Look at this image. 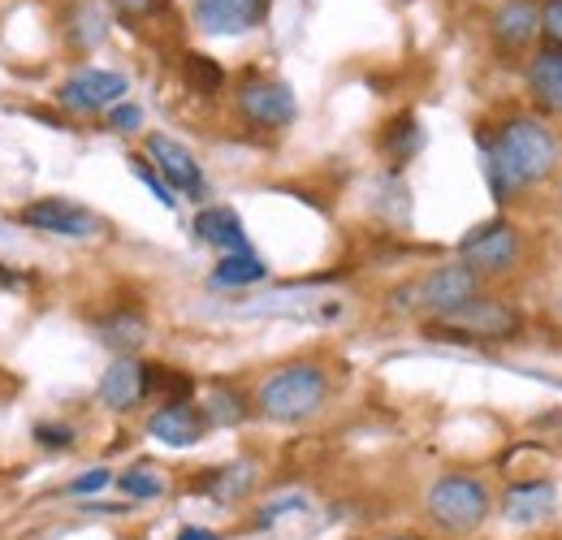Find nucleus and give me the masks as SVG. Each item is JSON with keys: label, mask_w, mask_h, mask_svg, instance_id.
<instances>
[{"label": "nucleus", "mask_w": 562, "mask_h": 540, "mask_svg": "<svg viewBox=\"0 0 562 540\" xmlns=\"http://www.w3.org/2000/svg\"><path fill=\"white\" fill-rule=\"evenodd\" d=\"M476 147H481L485 182L502 207L562 169L559 131L537 113H515L497 131H476Z\"/></svg>", "instance_id": "obj_1"}, {"label": "nucleus", "mask_w": 562, "mask_h": 540, "mask_svg": "<svg viewBox=\"0 0 562 540\" xmlns=\"http://www.w3.org/2000/svg\"><path fill=\"white\" fill-rule=\"evenodd\" d=\"M329 394H334L329 368L316 363V359H294V363L273 368L256 385L251 403H256V415L269 419V424H307L312 415L325 410Z\"/></svg>", "instance_id": "obj_2"}, {"label": "nucleus", "mask_w": 562, "mask_h": 540, "mask_svg": "<svg viewBox=\"0 0 562 540\" xmlns=\"http://www.w3.org/2000/svg\"><path fill=\"white\" fill-rule=\"evenodd\" d=\"M497 510L493 488L472 472H446L437 475L424 493V519L446 532V537H472L490 524V515Z\"/></svg>", "instance_id": "obj_3"}, {"label": "nucleus", "mask_w": 562, "mask_h": 540, "mask_svg": "<svg viewBox=\"0 0 562 540\" xmlns=\"http://www.w3.org/2000/svg\"><path fill=\"white\" fill-rule=\"evenodd\" d=\"M481 294H485V281L468 269L463 260H454V265H437L424 277H416L412 285L394 290V307L398 312H424L428 320H446V316L463 312Z\"/></svg>", "instance_id": "obj_4"}, {"label": "nucleus", "mask_w": 562, "mask_h": 540, "mask_svg": "<svg viewBox=\"0 0 562 540\" xmlns=\"http://www.w3.org/2000/svg\"><path fill=\"white\" fill-rule=\"evenodd\" d=\"M459 260L476 272L481 281H497L524 265V229L510 216H493L481 221L476 229H468L459 238Z\"/></svg>", "instance_id": "obj_5"}, {"label": "nucleus", "mask_w": 562, "mask_h": 540, "mask_svg": "<svg viewBox=\"0 0 562 540\" xmlns=\"http://www.w3.org/2000/svg\"><path fill=\"white\" fill-rule=\"evenodd\" d=\"M234 113H238L243 126L278 135V131L294 126L299 100H294V87L273 78V74H243L238 87H234Z\"/></svg>", "instance_id": "obj_6"}, {"label": "nucleus", "mask_w": 562, "mask_h": 540, "mask_svg": "<svg viewBox=\"0 0 562 540\" xmlns=\"http://www.w3.org/2000/svg\"><path fill=\"white\" fill-rule=\"evenodd\" d=\"M424 329L432 338H450V341H510L524 334V316L506 299L481 294L463 312H454L446 320H428Z\"/></svg>", "instance_id": "obj_7"}, {"label": "nucleus", "mask_w": 562, "mask_h": 540, "mask_svg": "<svg viewBox=\"0 0 562 540\" xmlns=\"http://www.w3.org/2000/svg\"><path fill=\"white\" fill-rule=\"evenodd\" d=\"M143 156L151 160V169L169 182V191L173 195H187V200L204 203L209 200V178H204V169H200V160H195V151L182 143V138L173 135H147L143 138Z\"/></svg>", "instance_id": "obj_8"}, {"label": "nucleus", "mask_w": 562, "mask_h": 540, "mask_svg": "<svg viewBox=\"0 0 562 540\" xmlns=\"http://www.w3.org/2000/svg\"><path fill=\"white\" fill-rule=\"evenodd\" d=\"M131 91V78L117 74V69H100V66H82L74 69L70 78L57 87V104L66 113L78 117H91V113H109L113 104H122Z\"/></svg>", "instance_id": "obj_9"}, {"label": "nucleus", "mask_w": 562, "mask_h": 540, "mask_svg": "<svg viewBox=\"0 0 562 540\" xmlns=\"http://www.w3.org/2000/svg\"><path fill=\"white\" fill-rule=\"evenodd\" d=\"M18 225L26 229H40V234H53V238H100L104 234V221L74 200L61 195H44V200H31L18 212Z\"/></svg>", "instance_id": "obj_10"}, {"label": "nucleus", "mask_w": 562, "mask_h": 540, "mask_svg": "<svg viewBox=\"0 0 562 540\" xmlns=\"http://www.w3.org/2000/svg\"><path fill=\"white\" fill-rule=\"evenodd\" d=\"M559 510V484L537 475V480H510L497 497V515L510 524V528H537L546 519H554Z\"/></svg>", "instance_id": "obj_11"}, {"label": "nucleus", "mask_w": 562, "mask_h": 540, "mask_svg": "<svg viewBox=\"0 0 562 540\" xmlns=\"http://www.w3.org/2000/svg\"><path fill=\"white\" fill-rule=\"evenodd\" d=\"M541 35V4L537 0H497L490 13V40L502 57H519Z\"/></svg>", "instance_id": "obj_12"}, {"label": "nucleus", "mask_w": 562, "mask_h": 540, "mask_svg": "<svg viewBox=\"0 0 562 540\" xmlns=\"http://www.w3.org/2000/svg\"><path fill=\"white\" fill-rule=\"evenodd\" d=\"M95 403L113 415H131L147 403V363L139 355H113V363L95 385Z\"/></svg>", "instance_id": "obj_13"}, {"label": "nucleus", "mask_w": 562, "mask_h": 540, "mask_svg": "<svg viewBox=\"0 0 562 540\" xmlns=\"http://www.w3.org/2000/svg\"><path fill=\"white\" fill-rule=\"evenodd\" d=\"M143 428H147L151 441H160V446H169V450H191V446H200L212 432L209 415H204V406L195 403V398H191V403L156 406Z\"/></svg>", "instance_id": "obj_14"}, {"label": "nucleus", "mask_w": 562, "mask_h": 540, "mask_svg": "<svg viewBox=\"0 0 562 540\" xmlns=\"http://www.w3.org/2000/svg\"><path fill=\"white\" fill-rule=\"evenodd\" d=\"M269 4L273 0H191V18L204 35L234 40V35L256 31L269 18Z\"/></svg>", "instance_id": "obj_15"}, {"label": "nucleus", "mask_w": 562, "mask_h": 540, "mask_svg": "<svg viewBox=\"0 0 562 540\" xmlns=\"http://www.w3.org/2000/svg\"><path fill=\"white\" fill-rule=\"evenodd\" d=\"M95 334L113 355H139L143 341L151 338V320L139 303H117L104 316H95Z\"/></svg>", "instance_id": "obj_16"}, {"label": "nucleus", "mask_w": 562, "mask_h": 540, "mask_svg": "<svg viewBox=\"0 0 562 540\" xmlns=\"http://www.w3.org/2000/svg\"><path fill=\"white\" fill-rule=\"evenodd\" d=\"M524 87L541 117H562V48L546 44L524 69Z\"/></svg>", "instance_id": "obj_17"}, {"label": "nucleus", "mask_w": 562, "mask_h": 540, "mask_svg": "<svg viewBox=\"0 0 562 540\" xmlns=\"http://www.w3.org/2000/svg\"><path fill=\"white\" fill-rule=\"evenodd\" d=\"M191 229H195V238H200L204 247H216L221 256L251 251L247 229H243V216H238L234 207H225V203H209V207H200V212H195V221H191Z\"/></svg>", "instance_id": "obj_18"}, {"label": "nucleus", "mask_w": 562, "mask_h": 540, "mask_svg": "<svg viewBox=\"0 0 562 540\" xmlns=\"http://www.w3.org/2000/svg\"><path fill=\"white\" fill-rule=\"evenodd\" d=\"M260 484V463L256 459H234V463H225V468H209V475L195 484L209 502L216 506H238V502H247L251 497V488Z\"/></svg>", "instance_id": "obj_19"}, {"label": "nucleus", "mask_w": 562, "mask_h": 540, "mask_svg": "<svg viewBox=\"0 0 562 540\" xmlns=\"http://www.w3.org/2000/svg\"><path fill=\"white\" fill-rule=\"evenodd\" d=\"M200 406H204L212 428H238V424H247L251 410H256V403H251L243 390H234V385H212L209 394L200 398Z\"/></svg>", "instance_id": "obj_20"}, {"label": "nucleus", "mask_w": 562, "mask_h": 540, "mask_svg": "<svg viewBox=\"0 0 562 540\" xmlns=\"http://www.w3.org/2000/svg\"><path fill=\"white\" fill-rule=\"evenodd\" d=\"M269 277V265L256 256V251H238V256H221L216 269L209 272L212 290H243V285H256Z\"/></svg>", "instance_id": "obj_21"}, {"label": "nucleus", "mask_w": 562, "mask_h": 540, "mask_svg": "<svg viewBox=\"0 0 562 540\" xmlns=\"http://www.w3.org/2000/svg\"><path fill=\"white\" fill-rule=\"evenodd\" d=\"M191 394H195L191 372L169 368V363H147V403H191Z\"/></svg>", "instance_id": "obj_22"}, {"label": "nucleus", "mask_w": 562, "mask_h": 540, "mask_svg": "<svg viewBox=\"0 0 562 540\" xmlns=\"http://www.w3.org/2000/svg\"><path fill=\"white\" fill-rule=\"evenodd\" d=\"M381 147H385V156H390L394 165L412 160V156H416V151L424 147V131H420V122H416V113H398V117L385 126V135H381Z\"/></svg>", "instance_id": "obj_23"}, {"label": "nucleus", "mask_w": 562, "mask_h": 540, "mask_svg": "<svg viewBox=\"0 0 562 540\" xmlns=\"http://www.w3.org/2000/svg\"><path fill=\"white\" fill-rule=\"evenodd\" d=\"M182 82H187V91H195V95H204V100H212V95H221L225 91V69L216 66L212 57H204V53H187L182 57Z\"/></svg>", "instance_id": "obj_24"}, {"label": "nucleus", "mask_w": 562, "mask_h": 540, "mask_svg": "<svg viewBox=\"0 0 562 540\" xmlns=\"http://www.w3.org/2000/svg\"><path fill=\"white\" fill-rule=\"evenodd\" d=\"M117 488L131 497V502H156V497H165V475L160 468H151V463H135V468H126V472L117 475Z\"/></svg>", "instance_id": "obj_25"}, {"label": "nucleus", "mask_w": 562, "mask_h": 540, "mask_svg": "<svg viewBox=\"0 0 562 540\" xmlns=\"http://www.w3.org/2000/svg\"><path fill=\"white\" fill-rule=\"evenodd\" d=\"M31 441L44 450V454H66L78 446V428L74 424H61V419H44L31 428Z\"/></svg>", "instance_id": "obj_26"}, {"label": "nucleus", "mask_w": 562, "mask_h": 540, "mask_svg": "<svg viewBox=\"0 0 562 540\" xmlns=\"http://www.w3.org/2000/svg\"><path fill=\"white\" fill-rule=\"evenodd\" d=\"M104 35H109V18H104V9L82 4V9L74 13V44H78V48H95Z\"/></svg>", "instance_id": "obj_27"}, {"label": "nucleus", "mask_w": 562, "mask_h": 540, "mask_svg": "<svg viewBox=\"0 0 562 540\" xmlns=\"http://www.w3.org/2000/svg\"><path fill=\"white\" fill-rule=\"evenodd\" d=\"M131 173H135L143 187L151 191V200L160 203V207H169V212L178 207V195H173V191H169V182H165V178L151 169V160H147V156H131Z\"/></svg>", "instance_id": "obj_28"}, {"label": "nucleus", "mask_w": 562, "mask_h": 540, "mask_svg": "<svg viewBox=\"0 0 562 540\" xmlns=\"http://www.w3.org/2000/svg\"><path fill=\"white\" fill-rule=\"evenodd\" d=\"M104 126L113 131V135H139L143 131V109L139 104H113L109 113H104Z\"/></svg>", "instance_id": "obj_29"}, {"label": "nucleus", "mask_w": 562, "mask_h": 540, "mask_svg": "<svg viewBox=\"0 0 562 540\" xmlns=\"http://www.w3.org/2000/svg\"><path fill=\"white\" fill-rule=\"evenodd\" d=\"M117 475L109 472V468H91V472H82V475H74L70 480V497H91V493H100V488H109Z\"/></svg>", "instance_id": "obj_30"}, {"label": "nucleus", "mask_w": 562, "mask_h": 540, "mask_svg": "<svg viewBox=\"0 0 562 540\" xmlns=\"http://www.w3.org/2000/svg\"><path fill=\"white\" fill-rule=\"evenodd\" d=\"M541 4V35L550 48H562V0H537Z\"/></svg>", "instance_id": "obj_31"}, {"label": "nucleus", "mask_w": 562, "mask_h": 540, "mask_svg": "<svg viewBox=\"0 0 562 540\" xmlns=\"http://www.w3.org/2000/svg\"><path fill=\"white\" fill-rule=\"evenodd\" d=\"M307 502L294 493V497H278V502H269L265 510H256V528H273L281 515H294V510H303Z\"/></svg>", "instance_id": "obj_32"}, {"label": "nucleus", "mask_w": 562, "mask_h": 540, "mask_svg": "<svg viewBox=\"0 0 562 540\" xmlns=\"http://www.w3.org/2000/svg\"><path fill=\"white\" fill-rule=\"evenodd\" d=\"M109 4H113L122 18H147V13H156L165 0H109Z\"/></svg>", "instance_id": "obj_33"}, {"label": "nucleus", "mask_w": 562, "mask_h": 540, "mask_svg": "<svg viewBox=\"0 0 562 540\" xmlns=\"http://www.w3.org/2000/svg\"><path fill=\"white\" fill-rule=\"evenodd\" d=\"M178 540H221V532L200 528V524H187V528H178Z\"/></svg>", "instance_id": "obj_34"}, {"label": "nucleus", "mask_w": 562, "mask_h": 540, "mask_svg": "<svg viewBox=\"0 0 562 540\" xmlns=\"http://www.w3.org/2000/svg\"><path fill=\"white\" fill-rule=\"evenodd\" d=\"M376 540H428L420 532H390V537H376Z\"/></svg>", "instance_id": "obj_35"}, {"label": "nucleus", "mask_w": 562, "mask_h": 540, "mask_svg": "<svg viewBox=\"0 0 562 540\" xmlns=\"http://www.w3.org/2000/svg\"><path fill=\"white\" fill-rule=\"evenodd\" d=\"M559 203H562V173H559Z\"/></svg>", "instance_id": "obj_36"}]
</instances>
